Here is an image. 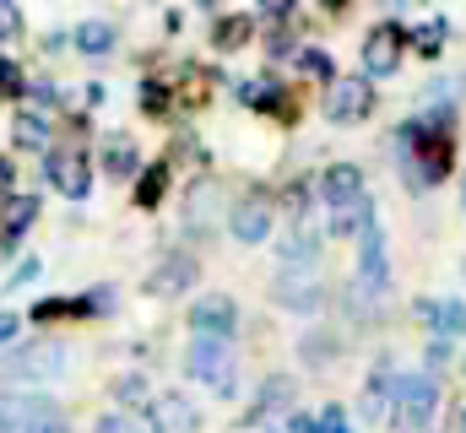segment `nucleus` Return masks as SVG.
<instances>
[{
	"label": "nucleus",
	"mask_w": 466,
	"mask_h": 433,
	"mask_svg": "<svg viewBox=\"0 0 466 433\" xmlns=\"http://www.w3.org/2000/svg\"><path fill=\"white\" fill-rule=\"evenodd\" d=\"M66 374H71V341H60V336L22 341L16 352L0 357V385H49Z\"/></svg>",
	"instance_id": "obj_1"
},
{
	"label": "nucleus",
	"mask_w": 466,
	"mask_h": 433,
	"mask_svg": "<svg viewBox=\"0 0 466 433\" xmlns=\"http://www.w3.org/2000/svg\"><path fill=\"white\" fill-rule=\"evenodd\" d=\"M440 412V379L429 368H407L396 374V407H390V423L401 433H429Z\"/></svg>",
	"instance_id": "obj_2"
},
{
	"label": "nucleus",
	"mask_w": 466,
	"mask_h": 433,
	"mask_svg": "<svg viewBox=\"0 0 466 433\" xmlns=\"http://www.w3.org/2000/svg\"><path fill=\"white\" fill-rule=\"evenodd\" d=\"M185 374H190L196 385H207L212 396H233V390H238L233 341H218V336H190V347H185Z\"/></svg>",
	"instance_id": "obj_3"
},
{
	"label": "nucleus",
	"mask_w": 466,
	"mask_h": 433,
	"mask_svg": "<svg viewBox=\"0 0 466 433\" xmlns=\"http://www.w3.org/2000/svg\"><path fill=\"white\" fill-rule=\"evenodd\" d=\"M44 185L60 190L66 201H87L93 196V163H87V152H76V146L44 152Z\"/></svg>",
	"instance_id": "obj_4"
},
{
	"label": "nucleus",
	"mask_w": 466,
	"mask_h": 433,
	"mask_svg": "<svg viewBox=\"0 0 466 433\" xmlns=\"http://www.w3.org/2000/svg\"><path fill=\"white\" fill-rule=\"evenodd\" d=\"M363 298H385L390 293V249H385V227L369 222L358 233V282H352Z\"/></svg>",
	"instance_id": "obj_5"
},
{
	"label": "nucleus",
	"mask_w": 466,
	"mask_h": 433,
	"mask_svg": "<svg viewBox=\"0 0 466 433\" xmlns=\"http://www.w3.org/2000/svg\"><path fill=\"white\" fill-rule=\"evenodd\" d=\"M374 114V82L369 76H337L326 82V119L331 125H363Z\"/></svg>",
	"instance_id": "obj_6"
},
{
	"label": "nucleus",
	"mask_w": 466,
	"mask_h": 433,
	"mask_svg": "<svg viewBox=\"0 0 466 433\" xmlns=\"http://www.w3.org/2000/svg\"><path fill=\"white\" fill-rule=\"evenodd\" d=\"M401 55H407V27H401V22L369 27V38H363V76H369V82L396 76V71H401Z\"/></svg>",
	"instance_id": "obj_7"
},
{
	"label": "nucleus",
	"mask_w": 466,
	"mask_h": 433,
	"mask_svg": "<svg viewBox=\"0 0 466 433\" xmlns=\"http://www.w3.org/2000/svg\"><path fill=\"white\" fill-rule=\"evenodd\" d=\"M271 304L277 309H288V315H320L326 309V282L315 277V271H277V282H271Z\"/></svg>",
	"instance_id": "obj_8"
},
{
	"label": "nucleus",
	"mask_w": 466,
	"mask_h": 433,
	"mask_svg": "<svg viewBox=\"0 0 466 433\" xmlns=\"http://www.w3.org/2000/svg\"><path fill=\"white\" fill-rule=\"evenodd\" d=\"M390 407H396V363H390V357H380V363L363 374L358 418H363V423H390Z\"/></svg>",
	"instance_id": "obj_9"
},
{
	"label": "nucleus",
	"mask_w": 466,
	"mask_h": 433,
	"mask_svg": "<svg viewBox=\"0 0 466 433\" xmlns=\"http://www.w3.org/2000/svg\"><path fill=\"white\" fill-rule=\"evenodd\" d=\"M218 185L212 179H196L190 190H185V206H179V227H185V238H212L218 233Z\"/></svg>",
	"instance_id": "obj_10"
},
{
	"label": "nucleus",
	"mask_w": 466,
	"mask_h": 433,
	"mask_svg": "<svg viewBox=\"0 0 466 433\" xmlns=\"http://www.w3.org/2000/svg\"><path fill=\"white\" fill-rule=\"evenodd\" d=\"M190 330L196 336H218V341H233L238 336V304L228 293H207L190 304Z\"/></svg>",
	"instance_id": "obj_11"
},
{
	"label": "nucleus",
	"mask_w": 466,
	"mask_h": 433,
	"mask_svg": "<svg viewBox=\"0 0 466 433\" xmlns=\"http://www.w3.org/2000/svg\"><path fill=\"white\" fill-rule=\"evenodd\" d=\"M271 222H277V212H271L266 196H244V201L228 206V233L238 244H266L271 238Z\"/></svg>",
	"instance_id": "obj_12"
},
{
	"label": "nucleus",
	"mask_w": 466,
	"mask_h": 433,
	"mask_svg": "<svg viewBox=\"0 0 466 433\" xmlns=\"http://www.w3.org/2000/svg\"><path fill=\"white\" fill-rule=\"evenodd\" d=\"M152 433H201V412H196V401L190 396H179V390H163V396H152Z\"/></svg>",
	"instance_id": "obj_13"
},
{
	"label": "nucleus",
	"mask_w": 466,
	"mask_h": 433,
	"mask_svg": "<svg viewBox=\"0 0 466 433\" xmlns=\"http://www.w3.org/2000/svg\"><path fill=\"white\" fill-rule=\"evenodd\" d=\"M320 249H326L320 227H315V222H293V227L282 233V244H277V260H282L288 271H315Z\"/></svg>",
	"instance_id": "obj_14"
},
{
	"label": "nucleus",
	"mask_w": 466,
	"mask_h": 433,
	"mask_svg": "<svg viewBox=\"0 0 466 433\" xmlns=\"http://www.w3.org/2000/svg\"><path fill=\"white\" fill-rule=\"evenodd\" d=\"M315 196H320L326 212H337V206H348V201H358V196H369V190H363V168H358V163H331V168L320 174Z\"/></svg>",
	"instance_id": "obj_15"
},
{
	"label": "nucleus",
	"mask_w": 466,
	"mask_h": 433,
	"mask_svg": "<svg viewBox=\"0 0 466 433\" xmlns=\"http://www.w3.org/2000/svg\"><path fill=\"white\" fill-rule=\"evenodd\" d=\"M38 212H44V206H38L33 196H5V201H0V260H11V255H16L22 233L38 222Z\"/></svg>",
	"instance_id": "obj_16"
},
{
	"label": "nucleus",
	"mask_w": 466,
	"mask_h": 433,
	"mask_svg": "<svg viewBox=\"0 0 466 433\" xmlns=\"http://www.w3.org/2000/svg\"><path fill=\"white\" fill-rule=\"evenodd\" d=\"M418 320L429 325L434 336H445V341H461L466 336V298H418Z\"/></svg>",
	"instance_id": "obj_17"
},
{
	"label": "nucleus",
	"mask_w": 466,
	"mask_h": 433,
	"mask_svg": "<svg viewBox=\"0 0 466 433\" xmlns=\"http://www.w3.org/2000/svg\"><path fill=\"white\" fill-rule=\"evenodd\" d=\"M293 374H266L260 379V390H255V407H249V423H266V418H277V412H288L293 407Z\"/></svg>",
	"instance_id": "obj_18"
},
{
	"label": "nucleus",
	"mask_w": 466,
	"mask_h": 433,
	"mask_svg": "<svg viewBox=\"0 0 466 433\" xmlns=\"http://www.w3.org/2000/svg\"><path fill=\"white\" fill-rule=\"evenodd\" d=\"M369 222H374V201H369V196H358V201H348V206L326 212V233H331V238H358Z\"/></svg>",
	"instance_id": "obj_19"
},
{
	"label": "nucleus",
	"mask_w": 466,
	"mask_h": 433,
	"mask_svg": "<svg viewBox=\"0 0 466 433\" xmlns=\"http://www.w3.org/2000/svg\"><path fill=\"white\" fill-rule=\"evenodd\" d=\"M49 401L44 396H16V390H0V433H22Z\"/></svg>",
	"instance_id": "obj_20"
},
{
	"label": "nucleus",
	"mask_w": 466,
	"mask_h": 433,
	"mask_svg": "<svg viewBox=\"0 0 466 433\" xmlns=\"http://www.w3.org/2000/svg\"><path fill=\"white\" fill-rule=\"evenodd\" d=\"M104 168H109V179H130L136 168H141V152H136V141L115 130V136H104Z\"/></svg>",
	"instance_id": "obj_21"
},
{
	"label": "nucleus",
	"mask_w": 466,
	"mask_h": 433,
	"mask_svg": "<svg viewBox=\"0 0 466 433\" xmlns=\"http://www.w3.org/2000/svg\"><path fill=\"white\" fill-rule=\"evenodd\" d=\"M196 282V260L190 255H163V266L152 271V293H185Z\"/></svg>",
	"instance_id": "obj_22"
},
{
	"label": "nucleus",
	"mask_w": 466,
	"mask_h": 433,
	"mask_svg": "<svg viewBox=\"0 0 466 433\" xmlns=\"http://www.w3.org/2000/svg\"><path fill=\"white\" fill-rule=\"evenodd\" d=\"M11 141L22 152H44L49 146V114H16L11 119Z\"/></svg>",
	"instance_id": "obj_23"
},
{
	"label": "nucleus",
	"mask_w": 466,
	"mask_h": 433,
	"mask_svg": "<svg viewBox=\"0 0 466 433\" xmlns=\"http://www.w3.org/2000/svg\"><path fill=\"white\" fill-rule=\"evenodd\" d=\"M71 44H76L82 55H93V60H104V55H109V49L119 44V33L109 27V22H82V27L71 33Z\"/></svg>",
	"instance_id": "obj_24"
},
{
	"label": "nucleus",
	"mask_w": 466,
	"mask_h": 433,
	"mask_svg": "<svg viewBox=\"0 0 466 433\" xmlns=\"http://www.w3.org/2000/svg\"><path fill=\"white\" fill-rule=\"evenodd\" d=\"M445 38H451V22H445V16H434V22H423V27H412V33H407V44H412L418 55H429V60L445 49Z\"/></svg>",
	"instance_id": "obj_25"
},
{
	"label": "nucleus",
	"mask_w": 466,
	"mask_h": 433,
	"mask_svg": "<svg viewBox=\"0 0 466 433\" xmlns=\"http://www.w3.org/2000/svg\"><path fill=\"white\" fill-rule=\"evenodd\" d=\"M249 38H255V22H249V16H223V22L212 27V44H218L223 55H228V49H244Z\"/></svg>",
	"instance_id": "obj_26"
},
{
	"label": "nucleus",
	"mask_w": 466,
	"mask_h": 433,
	"mask_svg": "<svg viewBox=\"0 0 466 433\" xmlns=\"http://www.w3.org/2000/svg\"><path fill=\"white\" fill-rule=\"evenodd\" d=\"M163 185H168V163H152V168L136 179V206H141V212H152V206L163 201Z\"/></svg>",
	"instance_id": "obj_27"
},
{
	"label": "nucleus",
	"mask_w": 466,
	"mask_h": 433,
	"mask_svg": "<svg viewBox=\"0 0 466 433\" xmlns=\"http://www.w3.org/2000/svg\"><path fill=\"white\" fill-rule=\"evenodd\" d=\"M299 71L315 76V82H337V65H331L326 49H299Z\"/></svg>",
	"instance_id": "obj_28"
},
{
	"label": "nucleus",
	"mask_w": 466,
	"mask_h": 433,
	"mask_svg": "<svg viewBox=\"0 0 466 433\" xmlns=\"http://www.w3.org/2000/svg\"><path fill=\"white\" fill-rule=\"evenodd\" d=\"M93 433H147V428H141V418H130V412H104V418L93 423Z\"/></svg>",
	"instance_id": "obj_29"
},
{
	"label": "nucleus",
	"mask_w": 466,
	"mask_h": 433,
	"mask_svg": "<svg viewBox=\"0 0 466 433\" xmlns=\"http://www.w3.org/2000/svg\"><path fill=\"white\" fill-rule=\"evenodd\" d=\"M22 433H66V412L49 401V407H44V412H38V418H33V423H27Z\"/></svg>",
	"instance_id": "obj_30"
},
{
	"label": "nucleus",
	"mask_w": 466,
	"mask_h": 433,
	"mask_svg": "<svg viewBox=\"0 0 466 433\" xmlns=\"http://www.w3.org/2000/svg\"><path fill=\"white\" fill-rule=\"evenodd\" d=\"M22 93H27V82H22V71H16V65H11L5 55H0V98H22Z\"/></svg>",
	"instance_id": "obj_31"
},
{
	"label": "nucleus",
	"mask_w": 466,
	"mask_h": 433,
	"mask_svg": "<svg viewBox=\"0 0 466 433\" xmlns=\"http://www.w3.org/2000/svg\"><path fill=\"white\" fill-rule=\"evenodd\" d=\"M115 396L119 401H130V407L147 401V379H141V374H125V379H115Z\"/></svg>",
	"instance_id": "obj_32"
},
{
	"label": "nucleus",
	"mask_w": 466,
	"mask_h": 433,
	"mask_svg": "<svg viewBox=\"0 0 466 433\" xmlns=\"http://www.w3.org/2000/svg\"><path fill=\"white\" fill-rule=\"evenodd\" d=\"M22 33V11H16V0H0V38H16Z\"/></svg>",
	"instance_id": "obj_33"
},
{
	"label": "nucleus",
	"mask_w": 466,
	"mask_h": 433,
	"mask_svg": "<svg viewBox=\"0 0 466 433\" xmlns=\"http://www.w3.org/2000/svg\"><path fill=\"white\" fill-rule=\"evenodd\" d=\"M38 271H44V266H38V260H22V266H16V271H11V282H5V293H16V287H27V282H33V277H38Z\"/></svg>",
	"instance_id": "obj_34"
},
{
	"label": "nucleus",
	"mask_w": 466,
	"mask_h": 433,
	"mask_svg": "<svg viewBox=\"0 0 466 433\" xmlns=\"http://www.w3.org/2000/svg\"><path fill=\"white\" fill-rule=\"evenodd\" d=\"M331 352H337L331 336H309V341H304V357H309V363H320V357H331Z\"/></svg>",
	"instance_id": "obj_35"
},
{
	"label": "nucleus",
	"mask_w": 466,
	"mask_h": 433,
	"mask_svg": "<svg viewBox=\"0 0 466 433\" xmlns=\"http://www.w3.org/2000/svg\"><path fill=\"white\" fill-rule=\"evenodd\" d=\"M320 433H352L348 412H342V407H326V412H320Z\"/></svg>",
	"instance_id": "obj_36"
},
{
	"label": "nucleus",
	"mask_w": 466,
	"mask_h": 433,
	"mask_svg": "<svg viewBox=\"0 0 466 433\" xmlns=\"http://www.w3.org/2000/svg\"><path fill=\"white\" fill-rule=\"evenodd\" d=\"M445 363H451V341H445V336H434V341H429V374H434V368H445Z\"/></svg>",
	"instance_id": "obj_37"
},
{
	"label": "nucleus",
	"mask_w": 466,
	"mask_h": 433,
	"mask_svg": "<svg viewBox=\"0 0 466 433\" xmlns=\"http://www.w3.org/2000/svg\"><path fill=\"white\" fill-rule=\"evenodd\" d=\"M282 433H320V418H304V412H288V428Z\"/></svg>",
	"instance_id": "obj_38"
},
{
	"label": "nucleus",
	"mask_w": 466,
	"mask_h": 433,
	"mask_svg": "<svg viewBox=\"0 0 466 433\" xmlns=\"http://www.w3.org/2000/svg\"><path fill=\"white\" fill-rule=\"evenodd\" d=\"M293 11V0H260V16H288Z\"/></svg>",
	"instance_id": "obj_39"
},
{
	"label": "nucleus",
	"mask_w": 466,
	"mask_h": 433,
	"mask_svg": "<svg viewBox=\"0 0 466 433\" xmlns=\"http://www.w3.org/2000/svg\"><path fill=\"white\" fill-rule=\"evenodd\" d=\"M11 185H16V168H11V163L0 157V196H11Z\"/></svg>",
	"instance_id": "obj_40"
},
{
	"label": "nucleus",
	"mask_w": 466,
	"mask_h": 433,
	"mask_svg": "<svg viewBox=\"0 0 466 433\" xmlns=\"http://www.w3.org/2000/svg\"><path fill=\"white\" fill-rule=\"evenodd\" d=\"M16 325H22V320H16V315H0V347H5L11 336H16Z\"/></svg>",
	"instance_id": "obj_41"
},
{
	"label": "nucleus",
	"mask_w": 466,
	"mask_h": 433,
	"mask_svg": "<svg viewBox=\"0 0 466 433\" xmlns=\"http://www.w3.org/2000/svg\"><path fill=\"white\" fill-rule=\"evenodd\" d=\"M320 5H326V11H348L352 0H320Z\"/></svg>",
	"instance_id": "obj_42"
},
{
	"label": "nucleus",
	"mask_w": 466,
	"mask_h": 433,
	"mask_svg": "<svg viewBox=\"0 0 466 433\" xmlns=\"http://www.w3.org/2000/svg\"><path fill=\"white\" fill-rule=\"evenodd\" d=\"M196 5H207V11H212V5H218V0H196Z\"/></svg>",
	"instance_id": "obj_43"
},
{
	"label": "nucleus",
	"mask_w": 466,
	"mask_h": 433,
	"mask_svg": "<svg viewBox=\"0 0 466 433\" xmlns=\"http://www.w3.org/2000/svg\"><path fill=\"white\" fill-rule=\"evenodd\" d=\"M461 206H466V174H461Z\"/></svg>",
	"instance_id": "obj_44"
},
{
	"label": "nucleus",
	"mask_w": 466,
	"mask_h": 433,
	"mask_svg": "<svg viewBox=\"0 0 466 433\" xmlns=\"http://www.w3.org/2000/svg\"><path fill=\"white\" fill-rule=\"evenodd\" d=\"M461 433H466V407H461Z\"/></svg>",
	"instance_id": "obj_45"
},
{
	"label": "nucleus",
	"mask_w": 466,
	"mask_h": 433,
	"mask_svg": "<svg viewBox=\"0 0 466 433\" xmlns=\"http://www.w3.org/2000/svg\"><path fill=\"white\" fill-rule=\"evenodd\" d=\"M266 433H282V428H266Z\"/></svg>",
	"instance_id": "obj_46"
},
{
	"label": "nucleus",
	"mask_w": 466,
	"mask_h": 433,
	"mask_svg": "<svg viewBox=\"0 0 466 433\" xmlns=\"http://www.w3.org/2000/svg\"><path fill=\"white\" fill-rule=\"evenodd\" d=\"M412 5H423V0H412Z\"/></svg>",
	"instance_id": "obj_47"
}]
</instances>
